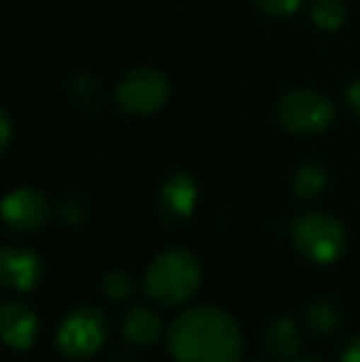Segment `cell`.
Wrapping results in <instances>:
<instances>
[{
    "instance_id": "obj_3",
    "label": "cell",
    "mask_w": 360,
    "mask_h": 362,
    "mask_svg": "<svg viewBox=\"0 0 360 362\" xmlns=\"http://www.w3.org/2000/svg\"><path fill=\"white\" fill-rule=\"evenodd\" d=\"M291 242L303 259L313 264H333L346 254L348 234L336 217L326 212H308L291 227Z\"/></svg>"
},
{
    "instance_id": "obj_14",
    "label": "cell",
    "mask_w": 360,
    "mask_h": 362,
    "mask_svg": "<svg viewBox=\"0 0 360 362\" xmlns=\"http://www.w3.org/2000/svg\"><path fill=\"white\" fill-rule=\"evenodd\" d=\"M328 185V175L321 165L316 163H308V165L298 168V173L294 175V192L301 200H313L318 197Z\"/></svg>"
},
{
    "instance_id": "obj_11",
    "label": "cell",
    "mask_w": 360,
    "mask_h": 362,
    "mask_svg": "<svg viewBox=\"0 0 360 362\" xmlns=\"http://www.w3.org/2000/svg\"><path fill=\"white\" fill-rule=\"evenodd\" d=\"M161 333H163V320L156 310L146 308V305L126 310L124 320H121V335L134 348H151L158 343Z\"/></svg>"
},
{
    "instance_id": "obj_9",
    "label": "cell",
    "mask_w": 360,
    "mask_h": 362,
    "mask_svg": "<svg viewBox=\"0 0 360 362\" xmlns=\"http://www.w3.org/2000/svg\"><path fill=\"white\" fill-rule=\"evenodd\" d=\"M3 340L10 350H30L40 335V318L30 305L20 300H8L0 310Z\"/></svg>"
},
{
    "instance_id": "obj_23",
    "label": "cell",
    "mask_w": 360,
    "mask_h": 362,
    "mask_svg": "<svg viewBox=\"0 0 360 362\" xmlns=\"http://www.w3.org/2000/svg\"><path fill=\"white\" fill-rule=\"evenodd\" d=\"M289 362H323V360H318V358H294Z\"/></svg>"
},
{
    "instance_id": "obj_4",
    "label": "cell",
    "mask_w": 360,
    "mask_h": 362,
    "mask_svg": "<svg viewBox=\"0 0 360 362\" xmlns=\"http://www.w3.org/2000/svg\"><path fill=\"white\" fill-rule=\"evenodd\" d=\"M109 320L94 305H79L69 310L57 328V350L67 360H89L106 345Z\"/></svg>"
},
{
    "instance_id": "obj_19",
    "label": "cell",
    "mask_w": 360,
    "mask_h": 362,
    "mask_svg": "<svg viewBox=\"0 0 360 362\" xmlns=\"http://www.w3.org/2000/svg\"><path fill=\"white\" fill-rule=\"evenodd\" d=\"M257 5L269 15H291L301 0H257Z\"/></svg>"
},
{
    "instance_id": "obj_20",
    "label": "cell",
    "mask_w": 360,
    "mask_h": 362,
    "mask_svg": "<svg viewBox=\"0 0 360 362\" xmlns=\"http://www.w3.org/2000/svg\"><path fill=\"white\" fill-rule=\"evenodd\" d=\"M341 362H360V335L351 338L341 350Z\"/></svg>"
},
{
    "instance_id": "obj_25",
    "label": "cell",
    "mask_w": 360,
    "mask_h": 362,
    "mask_svg": "<svg viewBox=\"0 0 360 362\" xmlns=\"http://www.w3.org/2000/svg\"><path fill=\"white\" fill-rule=\"evenodd\" d=\"M257 362H277V360H257Z\"/></svg>"
},
{
    "instance_id": "obj_5",
    "label": "cell",
    "mask_w": 360,
    "mask_h": 362,
    "mask_svg": "<svg viewBox=\"0 0 360 362\" xmlns=\"http://www.w3.org/2000/svg\"><path fill=\"white\" fill-rule=\"evenodd\" d=\"M277 116L291 134H318L333 121V104L323 94L296 89L281 96Z\"/></svg>"
},
{
    "instance_id": "obj_8",
    "label": "cell",
    "mask_w": 360,
    "mask_h": 362,
    "mask_svg": "<svg viewBox=\"0 0 360 362\" xmlns=\"http://www.w3.org/2000/svg\"><path fill=\"white\" fill-rule=\"evenodd\" d=\"M45 262L37 252L30 247H18L10 244L0 254V276H3L5 288L18 291V293H28L42 281Z\"/></svg>"
},
{
    "instance_id": "obj_17",
    "label": "cell",
    "mask_w": 360,
    "mask_h": 362,
    "mask_svg": "<svg viewBox=\"0 0 360 362\" xmlns=\"http://www.w3.org/2000/svg\"><path fill=\"white\" fill-rule=\"evenodd\" d=\"M69 96L82 106H96L101 101L99 84L89 74H77L69 79Z\"/></svg>"
},
{
    "instance_id": "obj_15",
    "label": "cell",
    "mask_w": 360,
    "mask_h": 362,
    "mask_svg": "<svg viewBox=\"0 0 360 362\" xmlns=\"http://www.w3.org/2000/svg\"><path fill=\"white\" fill-rule=\"evenodd\" d=\"M101 291L114 303H124V300H129L136 293V279L129 272H124V269H114V272H109L104 276Z\"/></svg>"
},
{
    "instance_id": "obj_6",
    "label": "cell",
    "mask_w": 360,
    "mask_h": 362,
    "mask_svg": "<svg viewBox=\"0 0 360 362\" xmlns=\"http://www.w3.org/2000/svg\"><path fill=\"white\" fill-rule=\"evenodd\" d=\"M168 79L156 69H134L116 89V101L131 116H149L168 99Z\"/></svg>"
},
{
    "instance_id": "obj_10",
    "label": "cell",
    "mask_w": 360,
    "mask_h": 362,
    "mask_svg": "<svg viewBox=\"0 0 360 362\" xmlns=\"http://www.w3.org/2000/svg\"><path fill=\"white\" fill-rule=\"evenodd\" d=\"M197 197V185L192 180V175L187 173H175L163 182L158 195V212L163 217V222L178 224L182 219L190 217L192 207H195Z\"/></svg>"
},
{
    "instance_id": "obj_16",
    "label": "cell",
    "mask_w": 360,
    "mask_h": 362,
    "mask_svg": "<svg viewBox=\"0 0 360 362\" xmlns=\"http://www.w3.org/2000/svg\"><path fill=\"white\" fill-rule=\"evenodd\" d=\"M311 18L318 28L338 30L346 23V5H343V0H313Z\"/></svg>"
},
{
    "instance_id": "obj_24",
    "label": "cell",
    "mask_w": 360,
    "mask_h": 362,
    "mask_svg": "<svg viewBox=\"0 0 360 362\" xmlns=\"http://www.w3.org/2000/svg\"><path fill=\"white\" fill-rule=\"evenodd\" d=\"M114 362H134V360H131V358H126V355H121V358H116Z\"/></svg>"
},
{
    "instance_id": "obj_22",
    "label": "cell",
    "mask_w": 360,
    "mask_h": 362,
    "mask_svg": "<svg viewBox=\"0 0 360 362\" xmlns=\"http://www.w3.org/2000/svg\"><path fill=\"white\" fill-rule=\"evenodd\" d=\"M0 129H3V151L10 146V119L8 114H0Z\"/></svg>"
},
{
    "instance_id": "obj_12",
    "label": "cell",
    "mask_w": 360,
    "mask_h": 362,
    "mask_svg": "<svg viewBox=\"0 0 360 362\" xmlns=\"http://www.w3.org/2000/svg\"><path fill=\"white\" fill-rule=\"evenodd\" d=\"M265 348L272 360L289 362L301 350V333L291 318H274L265 330Z\"/></svg>"
},
{
    "instance_id": "obj_1",
    "label": "cell",
    "mask_w": 360,
    "mask_h": 362,
    "mask_svg": "<svg viewBox=\"0 0 360 362\" xmlns=\"http://www.w3.org/2000/svg\"><path fill=\"white\" fill-rule=\"evenodd\" d=\"M175 362H240L242 330L230 313L215 305H192L168 328Z\"/></svg>"
},
{
    "instance_id": "obj_21",
    "label": "cell",
    "mask_w": 360,
    "mask_h": 362,
    "mask_svg": "<svg viewBox=\"0 0 360 362\" xmlns=\"http://www.w3.org/2000/svg\"><path fill=\"white\" fill-rule=\"evenodd\" d=\"M348 104H351V109L360 116V81H356V84L348 89Z\"/></svg>"
},
{
    "instance_id": "obj_18",
    "label": "cell",
    "mask_w": 360,
    "mask_h": 362,
    "mask_svg": "<svg viewBox=\"0 0 360 362\" xmlns=\"http://www.w3.org/2000/svg\"><path fill=\"white\" fill-rule=\"evenodd\" d=\"M59 217L64 219L67 224H79L84 217H87V205H84L82 197L69 195L59 202Z\"/></svg>"
},
{
    "instance_id": "obj_2",
    "label": "cell",
    "mask_w": 360,
    "mask_h": 362,
    "mask_svg": "<svg viewBox=\"0 0 360 362\" xmlns=\"http://www.w3.org/2000/svg\"><path fill=\"white\" fill-rule=\"evenodd\" d=\"M202 281L200 259L187 249H166L149 264L144 274V291L153 303L173 308L197 293Z\"/></svg>"
},
{
    "instance_id": "obj_13",
    "label": "cell",
    "mask_w": 360,
    "mask_h": 362,
    "mask_svg": "<svg viewBox=\"0 0 360 362\" xmlns=\"http://www.w3.org/2000/svg\"><path fill=\"white\" fill-rule=\"evenodd\" d=\"M306 325L316 335H331L341 325V308L328 298H316L306 308Z\"/></svg>"
},
{
    "instance_id": "obj_7",
    "label": "cell",
    "mask_w": 360,
    "mask_h": 362,
    "mask_svg": "<svg viewBox=\"0 0 360 362\" xmlns=\"http://www.w3.org/2000/svg\"><path fill=\"white\" fill-rule=\"evenodd\" d=\"M50 217V202L35 187H18L3 202V219L10 232L33 234L45 227Z\"/></svg>"
}]
</instances>
